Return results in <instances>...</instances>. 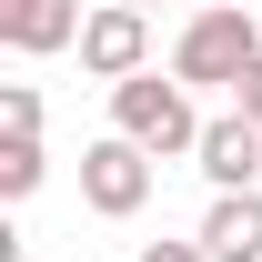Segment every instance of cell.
<instances>
[{"instance_id": "8", "label": "cell", "mask_w": 262, "mask_h": 262, "mask_svg": "<svg viewBox=\"0 0 262 262\" xmlns=\"http://www.w3.org/2000/svg\"><path fill=\"white\" fill-rule=\"evenodd\" d=\"M0 192H10V202H20V192H40V141H20V131L0 141Z\"/></svg>"}, {"instance_id": "5", "label": "cell", "mask_w": 262, "mask_h": 262, "mask_svg": "<svg viewBox=\"0 0 262 262\" xmlns=\"http://www.w3.org/2000/svg\"><path fill=\"white\" fill-rule=\"evenodd\" d=\"M202 171H212V192H262V121L222 111V121H202Z\"/></svg>"}, {"instance_id": "11", "label": "cell", "mask_w": 262, "mask_h": 262, "mask_svg": "<svg viewBox=\"0 0 262 262\" xmlns=\"http://www.w3.org/2000/svg\"><path fill=\"white\" fill-rule=\"evenodd\" d=\"M141 262H212V252H202V232H192V242H141Z\"/></svg>"}, {"instance_id": "9", "label": "cell", "mask_w": 262, "mask_h": 262, "mask_svg": "<svg viewBox=\"0 0 262 262\" xmlns=\"http://www.w3.org/2000/svg\"><path fill=\"white\" fill-rule=\"evenodd\" d=\"M0 131L40 141V91H31V81H0Z\"/></svg>"}, {"instance_id": "3", "label": "cell", "mask_w": 262, "mask_h": 262, "mask_svg": "<svg viewBox=\"0 0 262 262\" xmlns=\"http://www.w3.org/2000/svg\"><path fill=\"white\" fill-rule=\"evenodd\" d=\"M81 202H91L101 222H131V212L151 202V151H141V141H121V131H111V141H91V151H81Z\"/></svg>"}, {"instance_id": "6", "label": "cell", "mask_w": 262, "mask_h": 262, "mask_svg": "<svg viewBox=\"0 0 262 262\" xmlns=\"http://www.w3.org/2000/svg\"><path fill=\"white\" fill-rule=\"evenodd\" d=\"M0 40L10 51H71L81 40V0H0Z\"/></svg>"}, {"instance_id": "10", "label": "cell", "mask_w": 262, "mask_h": 262, "mask_svg": "<svg viewBox=\"0 0 262 262\" xmlns=\"http://www.w3.org/2000/svg\"><path fill=\"white\" fill-rule=\"evenodd\" d=\"M232 111H242V121H262V61L242 71V81H232Z\"/></svg>"}, {"instance_id": "1", "label": "cell", "mask_w": 262, "mask_h": 262, "mask_svg": "<svg viewBox=\"0 0 262 262\" xmlns=\"http://www.w3.org/2000/svg\"><path fill=\"white\" fill-rule=\"evenodd\" d=\"M111 131H121V141H141L151 162H182V151H202L192 81H162V71H131V81H111Z\"/></svg>"}, {"instance_id": "4", "label": "cell", "mask_w": 262, "mask_h": 262, "mask_svg": "<svg viewBox=\"0 0 262 262\" xmlns=\"http://www.w3.org/2000/svg\"><path fill=\"white\" fill-rule=\"evenodd\" d=\"M141 61H151V20H141L131 0H101L91 20H81V71H101V81H131Z\"/></svg>"}, {"instance_id": "7", "label": "cell", "mask_w": 262, "mask_h": 262, "mask_svg": "<svg viewBox=\"0 0 262 262\" xmlns=\"http://www.w3.org/2000/svg\"><path fill=\"white\" fill-rule=\"evenodd\" d=\"M202 252L212 262H262V192H222L202 212Z\"/></svg>"}, {"instance_id": "2", "label": "cell", "mask_w": 262, "mask_h": 262, "mask_svg": "<svg viewBox=\"0 0 262 262\" xmlns=\"http://www.w3.org/2000/svg\"><path fill=\"white\" fill-rule=\"evenodd\" d=\"M252 61H262V31H252V10H242V0L192 10V31L171 40V81H192V91H232Z\"/></svg>"}, {"instance_id": "12", "label": "cell", "mask_w": 262, "mask_h": 262, "mask_svg": "<svg viewBox=\"0 0 262 262\" xmlns=\"http://www.w3.org/2000/svg\"><path fill=\"white\" fill-rule=\"evenodd\" d=\"M131 10H151V0H131Z\"/></svg>"}]
</instances>
